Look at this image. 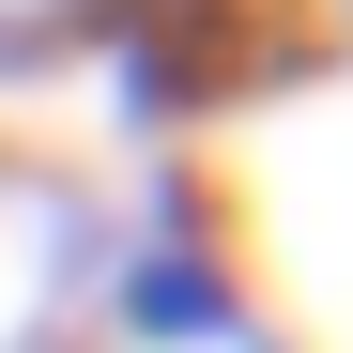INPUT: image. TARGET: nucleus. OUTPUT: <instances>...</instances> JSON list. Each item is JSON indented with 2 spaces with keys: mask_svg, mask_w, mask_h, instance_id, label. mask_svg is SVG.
I'll return each instance as SVG.
<instances>
[{
  "mask_svg": "<svg viewBox=\"0 0 353 353\" xmlns=\"http://www.w3.org/2000/svg\"><path fill=\"white\" fill-rule=\"evenodd\" d=\"M77 16H92V46H108V77H123L139 123H200V108L261 92L276 46H292L276 0H77Z\"/></svg>",
  "mask_w": 353,
  "mask_h": 353,
  "instance_id": "1",
  "label": "nucleus"
}]
</instances>
